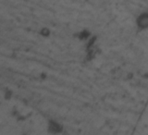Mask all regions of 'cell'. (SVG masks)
I'll return each mask as SVG.
<instances>
[{"label": "cell", "mask_w": 148, "mask_h": 135, "mask_svg": "<svg viewBox=\"0 0 148 135\" xmlns=\"http://www.w3.org/2000/svg\"><path fill=\"white\" fill-rule=\"evenodd\" d=\"M139 24L143 27L148 26V16H146V15L143 16L140 20H139Z\"/></svg>", "instance_id": "6da1fadb"}, {"label": "cell", "mask_w": 148, "mask_h": 135, "mask_svg": "<svg viewBox=\"0 0 148 135\" xmlns=\"http://www.w3.org/2000/svg\"><path fill=\"white\" fill-rule=\"evenodd\" d=\"M52 125H53V126H55V123H52ZM53 130H57V127H54Z\"/></svg>", "instance_id": "7a4b0ae2"}]
</instances>
